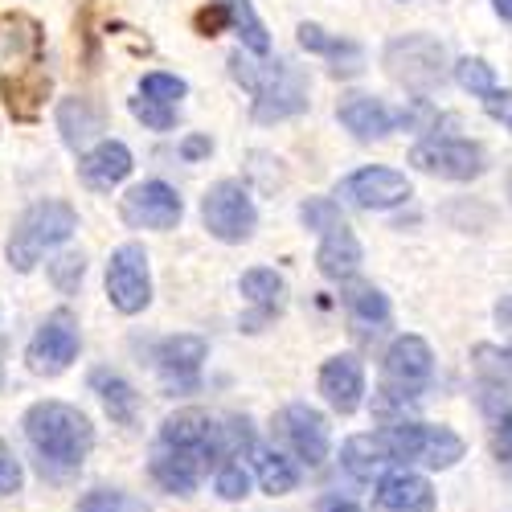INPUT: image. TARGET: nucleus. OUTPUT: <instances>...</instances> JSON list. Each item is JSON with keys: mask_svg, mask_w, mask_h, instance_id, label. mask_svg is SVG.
I'll list each match as a JSON object with an SVG mask.
<instances>
[{"mask_svg": "<svg viewBox=\"0 0 512 512\" xmlns=\"http://www.w3.org/2000/svg\"><path fill=\"white\" fill-rule=\"evenodd\" d=\"M25 439L37 455V467L46 480H66L74 476L82 463H87L91 447H95V426L70 402H33L21 418Z\"/></svg>", "mask_w": 512, "mask_h": 512, "instance_id": "nucleus-1", "label": "nucleus"}, {"mask_svg": "<svg viewBox=\"0 0 512 512\" xmlns=\"http://www.w3.org/2000/svg\"><path fill=\"white\" fill-rule=\"evenodd\" d=\"M230 74L254 95V119L259 123H279L308 111V78L300 66L275 62V66H254L250 58L230 54Z\"/></svg>", "mask_w": 512, "mask_h": 512, "instance_id": "nucleus-2", "label": "nucleus"}, {"mask_svg": "<svg viewBox=\"0 0 512 512\" xmlns=\"http://www.w3.org/2000/svg\"><path fill=\"white\" fill-rule=\"evenodd\" d=\"M74 230H78V213L70 201H33L17 218V226L5 242V259L13 271L25 275L41 263V254L62 246Z\"/></svg>", "mask_w": 512, "mask_h": 512, "instance_id": "nucleus-3", "label": "nucleus"}, {"mask_svg": "<svg viewBox=\"0 0 512 512\" xmlns=\"http://www.w3.org/2000/svg\"><path fill=\"white\" fill-rule=\"evenodd\" d=\"M386 439L394 463H422L431 472H447L463 459V439L451 431V426H431V422H414V418H402V422H390Z\"/></svg>", "mask_w": 512, "mask_h": 512, "instance_id": "nucleus-4", "label": "nucleus"}, {"mask_svg": "<svg viewBox=\"0 0 512 512\" xmlns=\"http://www.w3.org/2000/svg\"><path fill=\"white\" fill-rule=\"evenodd\" d=\"M386 70H390V78L398 82V87L426 95L447 78V50H443L439 37L406 33V37H394L386 46Z\"/></svg>", "mask_w": 512, "mask_h": 512, "instance_id": "nucleus-5", "label": "nucleus"}, {"mask_svg": "<svg viewBox=\"0 0 512 512\" xmlns=\"http://www.w3.org/2000/svg\"><path fill=\"white\" fill-rule=\"evenodd\" d=\"M435 377V353L422 336H398L381 357V394L386 402H414Z\"/></svg>", "mask_w": 512, "mask_h": 512, "instance_id": "nucleus-6", "label": "nucleus"}, {"mask_svg": "<svg viewBox=\"0 0 512 512\" xmlns=\"http://www.w3.org/2000/svg\"><path fill=\"white\" fill-rule=\"evenodd\" d=\"M201 222L218 242H246L259 226V209L242 181H218L201 197Z\"/></svg>", "mask_w": 512, "mask_h": 512, "instance_id": "nucleus-7", "label": "nucleus"}, {"mask_svg": "<svg viewBox=\"0 0 512 512\" xmlns=\"http://www.w3.org/2000/svg\"><path fill=\"white\" fill-rule=\"evenodd\" d=\"M107 300L123 316H140L152 304V275H148V250L140 242H123L107 259Z\"/></svg>", "mask_w": 512, "mask_h": 512, "instance_id": "nucleus-8", "label": "nucleus"}, {"mask_svg": "<svg viewBox=\"0 0 512 512\" xmlns=\"http://www.w3.org/2000/svg\"><path fill=\"white\" fill-rule=\"evenodd\" d=\"M410 164L426 177L439 181H476L484 173V148L472 140H451V136H431L410 148Z\"/></svg>", "mask_w": 512, "mask_h": 512, "instance_id": "nucleus-9", "label": "nucleus"}, {"mask_svg": "<svg viewBox=\"0 0 512 512\" xmlns=\"http://www.w3.org/2000/svg\"><path fill=\"white\" fill-rule=\"evenodd\" d=\"M78 345H82V340H78L74 316L70 312H54V316L41 320V328L33 332L29 349H25V365L37 377H58V373H66L74 365Z\"/></svg>", "mask_w": 512, "mask_h": 512, "instance_id": "nucleus-10", "label": "nucleus"}, {"mask_svg": "<svg viewBox=\"0 0 512 512\" xmlns=\"http://www.w3.org/2000/svg\"><path fill=\"white\" fill-rule=\"evenodd\" d=\"M119 213H123V222L132 230H177L181 213H185V201L177 197L173 185L140 181V185H132L123 193Z\"/></svg>", "mask_w": 512, "mask_h": 512, "instance_id": "nucleus-11", "label": "nucleus"}, {"mask_svg": "<svg viewBox=\"0 0 512 512\" xmlns=\"http://www.w3.org/2000/svg\"><path fill=\"white\" fill-rule=\"evenodd\" d=\"M336 197L357 205V209H394L410 197V181H406V173H398V168L369 164V168H357L353 177L340 181Z\"/></svg>", "mask_w": 512, "mask_h": 512, "instance_id": "nucleus-12", "label": "nucleus"}, {"mask_svg": "<svg viewBox=\"0 0 512 512\" xmlns=\"http://www.w3.org/2000/svg\"><path fill=\"white\" fill-rule=\"evenodd\" d=\"M279 435L291 447V455L308 467H320L328 459V418L308 402H291L279 414Z\"/></svg>", "mask_w": 512, "mask_h": 512, "instance_id": "nucleus-13", "label": "nucleus"}, {"mask_svg": "<svg viewBox=\"0 0 512 512\" xmlns=\"http://www.w3.org/2000/svg\"><path fill=\"white\" fill-rule=\"evenodd\" d=\"M205 357H209V345H205L201 336H193V332H177V336L160 340L156 365H160L164 386L177 390V394H193V390L201 386V365H205Z\"/></svg>", "mask_w": 512, "mask_h": 512, "instance_id": "nucleus-14", "label": "nucleus"}, {"mask_svg": "<svg viewBox=\"0 0 512 512\" xmlns=\"http://www.w3.org/2000/svg\"><path fill=\"white\" fill-rule=\"evenodd\" d=\"M148 472H152V480H156L164 492H173V496H189V492L201 484V476L209 472V467H205L201 451L181 447V443H164V439H156L152 459H148Z\"/></svg>", "mask_w": 512, "mask_h": 512, "instance_id": "nucleus-15", "label": "nucleus"}, {"mask_svg": "<svg viewBox=\"0 0 512 512\" xmlns=\"http://www.w3.org/2000/svg\"><path fill=\"white\" fill-rule=\"evenodd\" d=\"M373 512H435V488L418 472H386L373 488Z\"/></svg>", "mask_w": 512, "mask_h": 512, "instance_id": "nucleus-16", "label": "nucleus"}, {"mask_svg": "<svg viewBox=\"0 0 512 512\" xmlns=\"http://www.w3.org/2000/svg\"><path fill=\"white\" fill-rule=\"evenodd\" d=\"M320 394L324 402L336 410V414H353L365 398V369L353 353H340V357H328L320 365Z\"/></svg>", "mask_w": 512, "mask_h": 512, "instance_id": "nucleus-17", "label": "nucleus"}, {"mask_svg": "<svg viewBox=\"0 0 512 512\" xmlns=\"http://www.w3.org/2000/svg\"><path fill=\"white\" fill-rule=\"evenodd\" d=\"M78 177H82V185H87V189L107 193L119 181L132 177V152H127V144H119V140H99L95 148L82 152Z\"/></svg>", "mask_w": 512, "mask_h": 512, "instance_id": "nucleus-18", "label": "nucleus"}, {"mask_svg": "<svg viewBox=\"0 0 512 512\" xmlns=\"http://www.w3.org/2000/svg\"><path fill=\"white\" fill-rule=\"evenodd\" d=\"M238 287H242V295H246V304L254 308V312L242 320L246 332H259V328H263L267 320H275V316L283 312V304H287V283H283V275H275L271 267H250Z\"/></svg>", "mask_w": 512, "mask_h": 512, "instance_id": "nucleus-19", "label": "nucleus"}, {"mask_svg": "<svg viewBox=\"0 0 512 512\" xmlns=\"http://www.w3.org/2000/svg\"><path fill=\"white\" fill-rule=\"evenodd\" d=\"M336 119L349 127V132L361 140V144H373V140H386L394 127H398V111L386 107L373 95H349L345 103L336 107Z\"/></svg>", "mask_w": 512, "mask_h": 512, "instance_id": "nucleus-20", "label": "nucleus"}, {"mask_svg": "<svg viewBox=\"0 0 512 512\" xmlns=\"http://www.w3.org/2000/svg\"><path fill=\"white\" fill-rule=\"evenodd\" d=\"M316 267L324 279H336V283H349L361 271V242L345 222L324 230L320 250H316Z\"/></svg>", "mask_w": 512, "mask_h": 512, "instance_id": "nucleus-21", "label": "nucleus"}, {"mask_svg": "<svg viewBox=\"0 0 512 512\" xmlns=\"http://www.w3.org/2000/svg\"><path fill=\"white\" fill-rule=\"evenodd\" d=\"M41 62V33L29 17H0V70H29Z\"/></svg>", "mask_w": 512, "mask_h": 512, "instance_id": "nucleus-22", "label": "nucleus"}, {"mask_svg": "<svg viewBox=\"0 0 512 512\" xmlns=\"http://www.w3.org/2000/svg\"><path fill=\"white\" fill-rule=\"evenodd\" d=\"M340 467H345L353 480L373 484L394 467V455H390L386 439H381V431L377 435H353L345 447H340Z\"/></svg>", "mask_w": 512, "mask_h": 512, "instance_id": "nucleus-23", "label": "nucleus"}, {"mask_svg": "<svg viewBox=\"0 0 512 512\" xmlns=\"http://www.w3.org/2000/svg\"><path fill=\"white\" fill-rule=\"evenodd\" d=\"M91 390L99 394V402H103V410L115 426H136L140 422V394H136L132 381L119 377L115 369H95Z\"/></svg>", "mask_w": 512, "mask_h": 512, "instance_id": "nucleus-24", "label": "nucleus"}, {"mask_svg": "<svg viewBox=\"0 0 512 512\" xmlns=\"http://www.w3.org/2000/svg\"><path fill=\"white\" fill-rule=\"evenodd\" d=\"M58 132L66 148H87L103 132V107L95 99H62L58 103Z\"/></svg>", "mask_w": 512, "mask_h": 512, "instance_id": "nucleus-25", "label": "nucleus"}, {"mask_svg": "<svg viewBox=\"0 0 512 512\" xmlns=\"http://www.w3.org/2000/svg\"><path fill=\"white\" fill-rule=\"evenodd\" d=\"M300 46H304L308 54L332 58L336 66H340V58H345V78L361 74V46H357V41H349V37H336V33H324L320 25L304 21V25H300Z\"/></svg>", "mask_w": 512, "mask_h": 512, "instance_id": "nucleus-26", "label": "nucleus"}, {"mask_svg": "<svg viewBox=\"0 0 512 512\" xmlns=\"http://www.w3.org/2000/svg\"><path fill=\"white\" fill-rule=\"evenodd\" d=\"M250 455H254V476H259L263 492L287 496V492L300 488V467H295L287 455H279V451H271V447H254Z\"/></svg>", "mask_w": 512, "mask_h": 512, "instance_id": "nucleus-27", "label": "nucleus"}, {"mask_svg": "<svg viewBox=\"0 0 512 512\" xmlns=\"http://www.w3.org/2000/svg\"><path fill=\"white\" fill-rule=\"evenodd\" d=\"M226 5V17H230V29L242 37V46L254 54V58H267L271 54V33L267 25L259 21V13H254L250 0H222Z\"/></svg>", "mask_w": 512, "mask_h": 512, "instance_id": "nucleus-28", "label": "nucleus"}, {"mask_svg": "<svg viewBox=\"0 0 512 512\" xmlns=\"http://www.w3.org/2000/svg\"><path fill=\"white\" fill-rule=\"evenodd\" d=\"M345 308L361 324H386L390 320V300L373 283H349L345 287Z\"/></svg>", "mask_w": 512, "mask_h": 512, "instance_id": "nucleus-29", "label": "nucleus"}, {"mask_svg": "<svg viewBox=\"0 0 512 512\" xmlns=\"http://www.w3.org/2000/svg\"><path fill=\"white\" fill-rule=\"evenodd\" d=\"M455 82L476 99H488L496 91V74H492V66L484 58H459L455 62Z\"/></svg>", "mask_w": 512, "mask_h": 512, "instance_id": "nucleus-30", "label": "nucleus"}, {"mask_svg": "<svg viewBox=\"0 0 512 512\" xmlns=\"http://www.w3.org/2000/svg\"><path fill=\"white\" fill-rule=\"evenodd\" d=\"M74 512H148L136 496H127L119 488H91L74 504Z\"/></svg>", "mask_w": 512, "mask_h": 512, "instance_id": "nucleus-31", "label": "nucleus"}, {"mask_svg": "<svg viewBox=\"0 0 512 512\" xmlns=\"http://www.w3.org/2000/svg\"><path fill=\"white\" fill-rule=\"evenodd\" d=\"M472 361H476V373L488 381V386H512V365H508V353L504 349L476 345L472 349Z\"/></svg>", "mask_w": 512, "mask_h": 512, "instance_id": "nucleus-32", "label": "nucleus"}, {"mask_svg": "<svg viewBox=\"0 0 512 512\" xmlns=\"http://www.w3.org/2000/svg\"><path fill=\"white\" fill-rule=\"evenodd\" d=\"M46 271H50V283L62 295H74L78 283H82V275H87V259H82V250H66V254H58V259Z\"/></svg>", "mask_w": 512, "mask_h": 512, "instance_id": "nucleus-33", "label": "nucleus"}, {"mask_svg": "<svg viewBox=\"0 0 512 512\" xmlns=\"http://www.w3.org/2000/svg\"><path fill=\"white\" fill-rule=\"evenodd\" d=\"M185 78H177V74H164V70H152V74H144L140 78V95L144 99H156V103H181L185 99Z\"/></svg>", "mask_w": 512, "mask_h": 512, "instance_id": "nucleus-34", "label": "nucleus"}, {"mask_svg": "<svg viewBox=\"0 0 512 512\" xmlns=\"http://www.w3.org/2000/svg\"><path fill=\"white\" fill-rule=\"evenodd\" d=\"M300 222L308 226V230H332V226H340L345 218H340V201L336 197H308L304 205H300Z\"/></svg>", "mask_w": 512, "mask_h": 512, "instance_id": "nucleus-35", "label": "nucleus"}, {"mask_svg": "<svg viewBox=\"0 0 512 512\" xmlns=\"http://www.w3.org/2000/svg\"><path fill=\"white\" fill-rule=\"evenodd\" d=\"M127 107H132V115H136V119L148 127V132H173V127H177V111L168 107V103H156V99L136 95V99L127 103Z\"/></svg>", "mask_w": 512, "mask_h": 512, "instance_id": "nucleus-36", "label": "nucleus"}, {"mask_svg": "<svg viewBox=\"0 0 512 512\" xmlns=\"http://www.w3.org/2000/svg\"><path fill=\"white\" fill-rule=\"evenodd\" d=\"M213 488H218L222 500H242L250 492V472L238 459H230V463H222L218 472H213Z\"/></svg>", "mask_w": 512, "mask_h": 512, "instance_id": "nucleus-37", "label": "nucleus"}, {"mask_svg": "<svg viewBox=\"0 0 512 512\" xmlns=\"http://www.w3.org/2000/svg\"><path fill=\"white\" fill-rule=\"evenodd\" d=\"M25 484V472H21V459L5 447V439H0V496H17Z\"/></svg>", "mask_w": 512, "mask_h": 512, "instance_id": "nucleus-38", "label": "nucleus"}, {"mask_svg": "<svg viewBox=\"0 0 512 512\" xmlns=\"http://www.w3.org/2000/svg\"><path fill=\"white\" fill-rule=\"evenodd\" d=\"M492 451H496V459H500V467H504V472H512V406H508V410L500 414V422H496Z\"/></svg>", "mask_w": 512, "mask_h": 512, "instance_id": "nucleus-39", "label": "nucleus"}, {"mask_svg": "<svg viewBox=\"0 0 512 512\" xmlns=\"http://www.w3.org/2000/svg\"><path fill=\"white\" fill-rule=\"evenodd\" d=\"M209 5H213V9H201V13H197V33H201V37H213L218 29H226V25H230L222 0H209Z\"/></svg>", "mask_w": 512, "mask_h": 512, "instance_id": "nucleus-40", "label": "nucleus"}, {"mask_svg": "<svg viewBox=\"0 0 512 512\" xmlns=\"http://www.w3.org/2000/svg\"><path fill=\"white\" fill-rule=\"evenodd\" d=\"M484 111H488L492 119H500L504 127H512V91H500V87H496V91L484 99Z\"/></svg>", "mask_w": 512, "mask_h": 512, "instance_id": "nucleus-41", "label": "nucleus"}, {"mask_svg": "<svg viewBox=\"0 0 512 512\" xmlns=\"http://www.w3.org/2000/svg\"><path fill=\"white\" fill-rule=\"evenodd\" d=\"M209 152H213V140L209 136H185L181 140V156L185 160H205Z\"/></svg>", "mask_w": 512, "mask_h": 512, "instance_id": "nucleus-42", "label": "nucleus"}, {"mask_svg": "<svg viewBox=\"0 0 512 512\" xmlns=\"http://www.w3.org/2000/svg\"><path fill=\"white\" fill-rule=\"evenodd\" d=\"M316 512H361L353 500H345V496H324L320 504H316Z\"/></svg>", "mask_w": 512, "mask_h": 512, "instance_id": "nucleus-43", "label": "nucleus"}, {"mask_svg": "<svg viewBox=\"0 0 512 512\" xmlns=\"http://www.w3.org/2000/svg\"><path fill=\"white\" fill-rule=\"evenodd\" d=\"M496 320H500L504 328H512V300H504V304L496 308Z\"/></svg>", "mask_w": 512, "mask_h": 512, "instance_id": "nucleus-44", "label": "nucleus"}, {"mask_svg": "<svg viewBox=\"0 0 512 512\" xmlns=\"http://www.w3.org/2000/svg\"><path fill=\"white\" fill-rule=\"evenodd\" d=\"M492 9H496L504 21H512V0H492Z\"/></svg>", "mask_w": 512, "mask_h": 512, "instance_id": "nucleus-45", "label": "nucleus"}, {"mask_svg": "<svg viewBox=\"0 0 512 512\" xmlns=\"http://www.w3.org/2000/svg\"><path fill=\"white\" fill-rule=\"evenodd\" d=\"M504 353H508V365H512V345H508V349H504Z\"/></svg>", "mask_w": 512, "mask_h": 512, "instance_id": "nucleus-46", "label": "nucleus"}, {"mask_svg": "<svg viewBox=\"0 0 512 512\" xmlns=\"http://www.w3.org/2000/svg\"><path fill=\"white\" fill-rule=\"evenodd\" d=\"M508 197H512V173H508Z\"/></svg>", "mask_w": 512, "mask_h": 512, "instance_id": "nucleus-47", "label": "nucleus"}]
</instances>
